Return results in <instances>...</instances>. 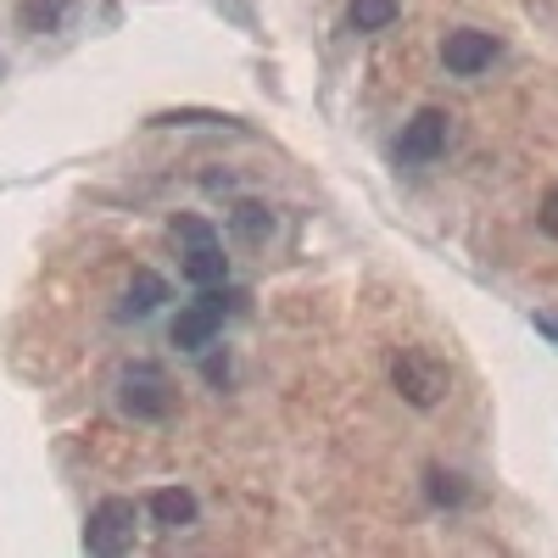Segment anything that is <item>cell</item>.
<instances>
[{
  "label": "cell",
  "mask_w": 558,
  "mask_h": 558,
  "mask_svg": "<svg viewBox=\"0 0 558 558\" xmlns=\"http://www.w3.org/2000/svg\"><path fill=\"white\" fill-rule=\"evenodd\" d=\"M23 28L28 34H45V28H57L62 17H68V0H23Z\"/></svg>",
  "instance_id": "obj_11"
},
{
  "label": "cell",
  "mask_w": 558,
  "mask_h": 558,
  "mask_svg": "<svg viewBox=\"0 0 558 558\" xmlns=\"http://www.w3.org/2000/svg\"><path fill=\"white\" fill-rule=\"evenodd\" d=\"M352 28L357 34H375V28H386V23H397V0H352Z\"/></svg>",
  "instance_id": "obj_10"
},
{
  "label": "cell",
  "mask_w": 558,
  "mask_h": 558,
  "mask_svg": "<svg viewBox=\"0 0 558 558\" xmlns=\"http://www.w3.org/2000/svg\"><path fill=\"white\" fill-rule=\"evenodd\" d=\"M447 112L441 107H418L408 123H402V140H397V157L402 162H436L447 151Z\"/></svg>",
  "instance_id": "obj_5"
},
{
  "label": "cell",
  "mask_w": 558,
  "mask_h": 558,
  "mask_svg": "<svg viewBox=\"0 0 558 558\" xmlns=\"http://www.w3.org/2000/svg\"><path fill=\"white\" fill-rule=\"evenodd\" d=\"M246 296L241 291H218V286H202V296L184 307L173 324H168V341L179 347V352H207L213 341H218V330H223V318L235 313Z\"/></svg>",
  "instance_id": "obj_1"
},
{
  "label": "cell",
  "mask_w": 558,
  "mask_h": 558,
  "mask_svg": "<svg viewBox=\"0 0 558 558\" xmlns=\"http://www.w3.org/2000/svg\"><path fill=\"white\" fill-rule=\"evenodd\" d=\"M157 123H218V129H235V118H223V112H162Z\"/></svg>",
  "instance_id": "obj_15"
},
{
  "label": "cell",
  "mask_w": 558,
  "mask_h": 558,
  "mask_svg": "<svg viewBox=\"0 0 558 558\" xmlns=\"http://www.w3.org/2000/svg\"><path fill=\"white\" fill-rule=\"evenodd\" d=\"M134 502L129 497H101L89 508V525H84V547L89 553H129L134 547Z\"/></svg>",
  "instance_id": "obj_4"
},
{
  "label": "cell",
  "mask_w": 558,
  "mask_h": 558,
  "mask_svg": "<svg viewBox=\"0 0 558 558\" xmlns=\"http://www.w3.org/2000/svg\"><path fill=\"white\" fill-rule=\"evenodd\" d=\"M268 229H274V213H268V207H257V202H241V207H235V235H241V241L257 246V241H268Z\"/></svg>",
  "instance_id": "obj_12"
},
{
  "label": "cell",
  "mask_w": 558,
  "mask_h": 558,
  "mask_svg": "<svg viewBox=\"0 0 558 558\" xmlns=\"http://www.w3.org/2000/svg\"><path fill=\"white\" fill-rule=\"evenodd\" d=\"M179 274L191 279V286H223V274H229V257H223V241H202V246H184L179 252Z\"/></svg>",
  "instance_id": "obj_7"
},
{
  "label": "cell",
  "mask_w": 558,
  "mask_h": 558,
  "mask_svg": "<svg viewBox=\"0 0 558 558\" xmlns=\"http://www.w3.org/2000/svg\"><path fill=\"white\" fill-rule=\"evenodd\" d=\"M492 57H497V39L481 34V28H458V34H447V45H441V62H447V73H458V78L486 73Z\"/></svg>",
  "instance_id": "obj_6"
},
{
  "label": "cell",
  "mask_w": 558,
  "mask_h": 558,
  "mask_svg": "<svg viewBox=\"0 0 558 558\" xmlns=\"http://www.w3.org/2000/svg\"><path fill=\"white\" fill-rule=\"evenodd\" d=\"M173 241L179 246H202V241H218V229L207 218H196V213H179L173 218Z\"/></svg>",
  "instance_id": "obj_13"
},
{
  "label": "cell",
  "mask_w": 558,
  "mask_h": 558,
  "mask_svg": "<svg viewBox=\"0 0 558 558\" xmlns=\"http://www.w3.org/2000/svg\"><path fill=\"white\" fill-rule=\"evenodd\" d=\"M425 481H430V497H436V502H463V486H458V475H447V470H430Z\"/></svg>",
  "instance_id": "obj_14"
},
{
  "label": "cell",
  "mask_w": 558,
  "mask_h": 558,
  "mask_svg": "<svg viewBox=\"0 0 558 558\" xmlns=\"http://www.w3.org/2000/svg\"><path fill=\"white\" fill-rule=\"evenodd\" d=\"M391 386H397L402 402H413V408H436V402L452 391V368H447L436 352L413 347V352H397V363H391Z\"/></svg>",
  "instance_id": "obj_3"
},
{
  "label": "cell",
  "mask_w": 558,
  "mask_h": 558,
  "mask_svg": "<svg viewBox=\"0 0 558 558\" xmlns=\"http://www.w3.org/2000/svg\"><path fill=\"white\" fill-rule=\"evenodd\" d=\"M118 408L129 413V418H168L173 413V380L162 375V363H129L123 375H118Z\"/></svg>",
  "instance_id": "obj_2"
},
{
  "label": "cell",
  "mask_w": 558,
  "mask_h": 558,
  "mask_svg": "<svg viewBox=\"0 0 558 558\" xmlns=\"http://www.w3.org/2000/svg\"><path fill=\"white\" fill-rule=\"evenodd\" d=\"M536 330H542L547 341H558V318H536Z\"/></svg>",
  "instance_id": "obj_17"
},
{
  "label": "cell",
  "mask_w": 558,
  "mask_h": 558,
  "mask_svg": "<svg viewBox=\"0 0 558 558\" xmlns=\"http://www.w3.org/2000/svg\"><path fill=\"white\" fill-rule=\"evenodd\" d=\"M162 302H168V279L151 274V268H140L134 286H129V296H123V318H146V313H157Z\"/></svg>",
  "instance_id": "obj_9"
},
{
  "label": "cell",
  "mask_w": 558,
  "mask_h": 558,
  "mask_svg": "<svg viewBox=\"0 0 558 558\" xmlns=\"http://www.w3.org/2000/svg\"><path fill=\"white\" fill-rule=\"evenodd\" d=\"M151 520H157L162 531L196 525V497L184 492V486H162V492H151Z\"/></svg>",
  "instance_id": "obj_8"
},
{
  "label": "cell",
  "mask_w": 558,
  "mask_h": 558,
  "mask_svg": "<svg viewBox=\"0 0 558 558\" xmlns=\"http://www.w3.org/2000/svg\"><path fill=\"white\" fill-rule=\"evenodd\" d=\"M536 218H542V235H553V241H558V184L542 196V213H536Z\"/></svg>",
  "instance_id": "obj_16"
}]
</instances>
